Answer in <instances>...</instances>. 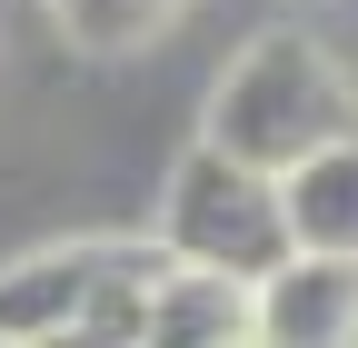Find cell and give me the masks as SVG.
<instances>
[{"label": "cell", "instance_id": "6da1fadb", "mask_svg": "<svg viewBox=\"0 0 358 348\" xmlns=\"http://www.w3.org/2000/svg\"><path fill=\"white\" fill-rule=\"evenodd\" d=\"M348 129H358V100H348L338 60L319 40H299V30H268L219 70V90L199 110V150L259 169V180H289L299 159L338 150Z\"/></svg>", "mask_w": 358, "mask_h": 348}, {"label": "cell", "instance_id": "7a4b0ae2", "mask_svg": "<svg viewBox=\"0 0 358 348\" xmlns=\"http://www.w3.org/2000/svg\"><path fill=\"white\" fill-rule=\"evenodd\" d=\"M159 249L169 269H209V279H239L259 289L268 269H289V209H279V180L219 159V150H189L159 189Z\"/></svg>", "mask_w": 358, "mask_h": 348}, {"label": "cell", "instance_id": "3957f363", "mask_svg": "<svg viewBox=\"0 0 358 348\" xmlns=\"http://www.w3.org/2000/svg\"><path fill=\"white\" fill-rule=\"evenodd\" d=\"M249 348H358V259H289L249 289Z\"/></svg>", "mask_w": 358, "mask_h": 348}, {"label": "cell", "instance_id": "277c9868", "mask_svg": "<svg viewBox=\"0 0 358 348\" xmlns=\"http://www.w3.org/2000/svg\"><path fill=\"white\" fill-rule=\"evenodd\" d=\"M110 269V239H60L30 249L20 269H0V348H50L90 319V289Z\"/></svg>", "mask_w": 358, "mask_h": 348}, {"label": "cell", "instance_id": "5b68a950", "mask_svg": "<svg viewBox=\"0 0 358 348\" xmlns=\"http://www.w3.org/2000/svg\"><path fill=\"white\" fill-rule=\"evenodd\" d=\"M279 209H289V249L299 259H358V129L338 150H319V159L289 169Z\"/></svg>", "mask_w": 358, "mask_h": 348}, {"label": "cell", "instance_id": "8992f818", "mask_svg": "<svg viewBox=\"0 0 358 348\" xmlns=\"http://www.w3.org/2000/svg\"><path fill=\"white\" fill-rule=\"evenodd\" d=\"M140 348H249V289L209 269H159L140 309Z\"/></svg>", "mask_w": 358, "mask_h": 348}, {"label": "cell", "instance_id": "52a82bcc", "mask_svg": "<svg viewBox=\"0 0 358 348\" xmlns=\"http://www.w3.org/2000/svg\"><path fill=\"white\" fill-rule=\"evenodd\" d=\"M50 10H60V30L80 50H129V40H150L179 0H50Z\"/></svg>", "mask_w": 358, "mask_h": 348}, {"label": "cell", "instance_id": "ba28073f", "mask_svg": "<svg viewBox=\"0 0 358 348\" xmlns=\"http://www.w3.org/2000/svg\"><path fill=\"white\" fill-rule=\"evenodd\" d=\"M50 348H110V338H50Z\"/></svg>", "mask_w": 358, "mask_h": 348}]
</instances>
